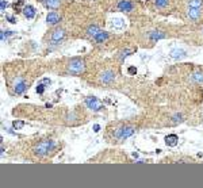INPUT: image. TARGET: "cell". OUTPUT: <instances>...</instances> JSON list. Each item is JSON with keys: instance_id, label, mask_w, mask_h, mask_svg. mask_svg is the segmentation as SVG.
Masks as SVG:
<instances>
[{"instance_id": "cell-1", "label": "cell", "mask_w": 203, "mask_h": 188, "mask_svg": "<svg viewBox=\"0 0 203 188\" xmlns=\"http://www.w3.org/2000/svg\"><path fill=\"white\" fill-rule=\"evenodd\" d=\"M54 148H56V143L52 139H45V141H41L38 145H35L34 153L37 156H46L49 154V152H53Z\"/></svg>"}, {"instance_id": "cell-2", "label": "cell", "mask_w": 203, "mask_h": 188, "mask_svg": "<svg viewBox=\"0 0 203 188\" xmlns=\"http://www.w3.org/2000/svg\"><path fill=\"white\" fill-rule=\"evenodd\" d=\"M85 70L84 60L81 58H72L68 64V72L70 74H80Z\"/></svg>"}, {"instance_id": "cell-3", "label": "cell", "mask_w": 203, "mask_h": 188, "mask_svg": "<svg viewBox=\"0 0 203 188\" xmlns=\"http://www.w3.org/2000/svg\"><path fill=\"white\" fill-rule=\"evenodd\" d=\"M134 133H136V129L133 126H123V127H119V129H116L114 131V137L118 141H123V139L131 137Z\"/></svg>"}, {"instance_id": "cell-4", "label": "cell", "mask_w": 203, "mask_h": 188, "mask_svg": "<svg viewBox=\"0 0 203 188\" xmlns=\"http://www.w3.org/2000/svg\"><path fill=\"white\" fill-rule=\"evenodd\" d=\"M85 106L88 108H91L92 111H100L102 108H103L102 101L98 98H95V96H89V98L85 99Z\"/></svg>"}, {"instance_id": "cell-5", "label": "cell", "mask_w": 203, "mask_h": 188, "mask_svg": "<svg viewBox=\"0 0 203 188\" xmlns=\"http://www.w3.org/2000/svg\"><path fill=\"white\" fill-rule=\"evenodd\" d=\"M114 80H115V73L112 70H104L100 74V81L103 84H111Z\"/></svg>"}, {"instance_id": "cell-6", "label": "cell", "mask_w": 203, "mask_h": 188, "mask_svg": "<svg viewBox=\"0 0 203 188\" xmlns=\"http://www.w3.org/2000/svg\"><path fill=\"white\" fill-rule=\"evenodd\" d=\"M26 88H27V83H26L23 79H18L16 81H15V85H14V92L16 95H22L23 92L26 91Z\"/></svg>"}, {"instance_id": "cell-7", "label": "cell", "mask_w": 203, "mask_h": 188, "mask_svg": "<svg viewBox=\"0 0 203 188\" xmlns=\"http://www.w3.org/2000/svg\"><path fill=\"white\" fill-rule=\"evenodd\" d=\"M118 10L123 11V12H130L134 10V4L130 0H121L118 3Z\"/></svg>"}, {"instance_id": "cell-8", "label": "cell", "mask_w": 203, "mask_h": 188, "mask_svg": "<svg viewBox=\"0 0 203 188\" xmlns=\"http://www.w3.org/2000/svg\"><path fill=\"white\" fill-rule=\"evenodd\" d=\"M190 19H192L194 22L199 21L202 18V8H192V7H188V11H187Z\"/></svg>"}, {"instance_id": "cell-9", "label": "cell", "mask_w": 203, "mask_h": 188, "mask_svg": "<svg viewBox=\"0 0 203 188\" xmlns=\"http://www.w3.org/2000/svg\"><path fill=\"white\" fill-rule=\"evenodd\" d=\"M64 37H65V31H64L62 28H57V30H54V31L52 33V35H50V41H52L53 43H58Z\"/></svg>"}, {"instance_id": "cell-10", "label": "cell", "mask_w": 203, "mask_h": 188, "mask_svg": "<svg viewBox=\"0 0 203 188\" xmlns=\"http://www.w3.org/2000/svg\"><path fill=\"white\" fill-rule=\"evenodd\" d=\"M60 15L57 14V12H54V11H52V12H49L48 14V16H46V22H48V25H50V26H54V25H57L60 22Z\"/></svg>"}, {"instance_id": "cell-11", "label": "cell", "mask_w": 203, "mask_h": 188, "mask_svg": "<svg viewBox=\"0 0 203 188\" xmlns=\"http://www.w3.org/2000/svg\"><path fill=\"white\" fill-rule=\"evenodd\" d=\"M177 141H179V137L176 134H169V136L165 137V143L168 145V146H176L177 145Z\"/></svg>"}, {"instance_id": "cell-12", "label": "cell", "mask_w": 203, "mask_h": 188, "mask_svg": "<svg viewBox=\"0 0 203 188\" xmlns=\"http://www.w3.org/2000/svg\"><path fill=\"white\" fill-rule=\"evenodd\" d=\"M23 15L27 19H33L35 16V8L33 6H25V8H23Z\"/></svg>"}, {"instance_id": "cell-13", "label": "cell", "mask_w": 203, "mask_h": 188, "mask_svg": "<svg viewBox=\"0 0 203 188\" xmlns=\"http://www.w3.org/2000/svg\"><path fill=\"white\" fill-rule=\"evenodd\" d=\"M109 38V33L106 31H99L98 34L94 37V41L96 42V43H103V42L106 41V39Z\"/></svg>"}, {"instance_id": "cell-14", "label": "cell", "mask_w": 203, "mask_h": 188, "mask_svg": "<svg viewBox=\"0 0 203 188\" xmlns=\"http://www.w3.org/2000/svg\"><path fill=\"white\" fill-rule=\"evenodd\" d=\"M149 38L152 41H158V39H164L165 34L163 31H150L149 33Z\"/></svg>"}, {"instance_id": "cell-15", "label": "cell", "mask_w": 203, "mask_h": 188, "mask_svg": "<svg viewBox=\"0 0 203 188\" xmlns=\"http://www.w3.org/2000/svg\"><path fill=\"white\" fill-rule=\"evenodd\" d=\"M42 3L45 4L46 7L52 8V10H56L60 6V0H42Z\"/></svg>"}, {"instance_id": "cell-16", "label": "cell", "mask_w": 203, "mask_h": 188, "mask_svg": "<svg viewBox=\"0 0 203 188\" xmlns=\"http://www.w3.org/2000/svg\"><path fill=\"white\" fill-rule=\"evenodd\" d=\"M190 80L192 81V83H203V73L202 72H195L194 74H191V77H190Z\"/></svg>"}, {"instance_id": "cell-17", "label": "cell", "mask_w": 203, "mask_h": 188, "mask_svg": "<svg viewBox=\"0 0 203 188\" xmlns=\"http://www.w3.org/2000/svg\"><path fill=\"white\" fill-rule=\"evenodd\" d=\"M186 56V52L182 49H175L171 52V57L172 58H182V57Z\"/></svg>"}, {"instance_id": "cell-18", "label": "cell", "mask_w": 203, "mask_h": 188, "mask_svg": "<svg viewBox=\"0 0 203 188\" xmlns=\"http://www.w3.org/2000/svg\"><path fill=\"white\" fill-rule=\"evenodd\" d=\"M100 31V30H99L98 28V26H95V25H92V26H89V27L87 28V34L89 35V37H92V38H94L95 35L98 34V33Z\"/></svg>"}, {"instance_id": "cell-19", "label": "cell", "mask_w": 203, "mask_h": 188, "mask_svg": "<svg viewBox=\"0 0 203 188\" xmlns=\"http://www.w3.org/2000/svg\"><path fill=\"white\" fill-rule=\"evenodd\" d=\"M203 0H188V7L192 8H202Z\"/></svg>"}, {"instance_id": "cell-20", "label": "cell", "mask_w": 203, "mask_h": 188, "mask_svg": "<svg viewBox=\"0 0 203 188\" xmlns=\"http://www.w3.org/2000/svg\"><path fill=\"white\" fill-rule=\"evenodd\" d=\"M123 26H125V22H123L122 19H119V18H116V19H114V21H112V27H114V28H118V30H121Z\"/></svg>"}, {"instance_id": "cell-21", "label": "cell", "mask_w": 203, "mask_h": 188, "mask_svg": "<svg viewBox=\"0 0 203 188\" xmlns=\"http://www.w3.org/2000/svg\"><path fill=\"white\" fill-rule=\"evenodd\" d=\"M168 3H169V0H154V4H156V7H157V8L167 7Z\"/></svg>"}, {"instance_id": "cell-22", "label": "cell", "mask_w": 203, "mask_h": 188, "mask_svg": "<svg viewBox=\"0 0 203 188\" xmlns=\"http://www.w3.org/2000/svg\"><path fill=\"white\" fill-rule=\"evenodd\" d=\"M23 126H25V122H22V121H15V122L12 123V127H14L15 130H21Z\"/></svg>"}, {"instance_id": "cell-23", "label": "cell", "mask_w": 203, "mask_h": 188, "mask_svg": "<svg viewBox=\"0 0 203 188\" xmlns=\"http://www.w3.org/2000/svg\"><path fill=\"white\" fill-rule=\"evenodd\" d=\"M45 83H41V84H38V87H37V94H39V95H42L43 92H45Z\"/></svg>"}, {"instance_id": "cell-24", "label": "cell", "mask_w": 203, "mask_h": 188, "mask_svg": "<svg viewBox=\"0 0 203 188\" xmlns=\"http://www.w3.org/2000/svg\"><path fill=\"white\" fill-rule=\"evenodd\" d=\"M6 19H7L10 23H16V18L12 16V15H6Z\"/></svg>"}, {"instance_id": "cell-25", "label": "cell", "mask_w": 203, "mask_h": 188, "mask_svg": "<svg viewBox=\"0 0 203 188\" xmlns=\"http://www.w3.org/2000/svg\"><path fill=\"white\" fill-rule=\"evenodd\" d=\"M130 53H131V50H129V49H126V50H123L122 53H121V60H123L125 58V57H127L130 54Z\"/></svg>"}, {"instance_id": "cell-26", "label": "cell", "mask_w": 203, "mask_h": 188, "mask_svg": "<svg viewBox=\"0 0 203 188\" xmlns=\"http://www.w3.org/2000/svg\"><path fill=\"white\" fill-rule=\"evenodd\" d=\"M6 7H7V1L6 0H1V3H0V10H1V12H4Z\"/></svg>"}, {"instance_id": "cell-27", "label": "cell", "mask_w": 203, "mask_h": 188, "mask_svg": "<svg viewBox=\"0 0 203 188\" xmlns=\"http://www.w3.org/2000/svg\"><path fill=\"white\" fill-rule=\"evenodd\" d=\"M129 73L130 74H136L137 73V69L134 68V66H130V68H129Z\"/></svg>"}, {"instance_id": "cell-28", "label": "cell", "mask_w": 203, "mask_h": 188, "mask_svg": "<svg viewBox=\"0 0 203 188\" xmlns=\"http://www.w3.org/2000/svg\"><path fill=\"white\" fill-rule=\"evenodd\" d=\"M99 130H100V126H99V125H95V126H94V131H95V133H98Z\"/></svg>"}]
</instances>
